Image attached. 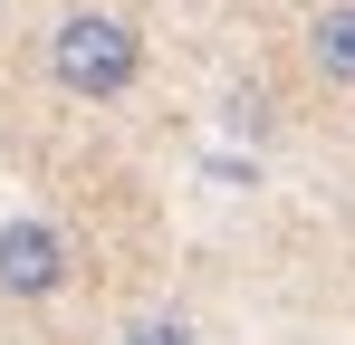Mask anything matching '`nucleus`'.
Here are the masks:
<instances>
[{"label": "nucleus", "instance_id": "f257e3e1", "mask_svg": "<svg viewBox=\"0 0 355 345\" xmlns=\"http://www.w3.org/2000/svg\"><path fill=\"white\" fill-rule=\"evenodd\" d=\"M49 77H58L77 106H106L144 77V29L125 10H67L58 39H49Z\"/></svg>", "mask_w": 355, "mask_h": 345}, {"label": "nucleus", "instance_id": "f03ea898", "mask_svg": "<svg viewBox=\"0 0 355 345\" xmlns=\"http://www.w3.org/2000/svg\"><path fill=\"white\" fill-rule=\"evenodd\" d=\"M67 269H77V249L58 221H39V211L0 221V297H58Z\"/></svg>", "mask_w": 355, "mask_h": 345}, {"label": "nucleus", "instance_id": "7ed1b4c3", "mask_svg": "<svg viewBox=\"0 0 355 345\" xmlns=\"http://www.w3.org/2000/svg\"><path fill=\"white\" fill-rule=\"evenodd\" d=\"M307 67L327 87H355V0H336V10L307 19Z\"/></svg>", "mask_w": 355, "mask_h": 345}, {"label": "nucleus", "instance_id": "20e7f679", "mask_svg": "<svg viewBox=\"0 0 355 345\" xmlns=\"http://www.w3.org/2000/svg\"><path fill=\"white\" fill-rule=\"evenodd\" d=\"M116 345H202V336H192V317H135Z\"/></svg>", "mask_w": 355, "mask_h": 345}]
</instances>
